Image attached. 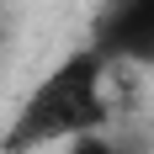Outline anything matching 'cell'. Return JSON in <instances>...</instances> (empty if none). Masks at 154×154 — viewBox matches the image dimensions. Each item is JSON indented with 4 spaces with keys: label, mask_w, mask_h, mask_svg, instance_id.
I'll list each match as a JSON object with an SVG mask.
<instances>
[{
    "label": "cell",
    "mask_w": 154,
    "mask_h": 154,
    "mask_svg": "<svg viewBox=\"0 0 154 154\" xmlns=\"http://www.w3.org/2000/svg\"><path fill=\"white\" fill-rule=\"evenodd\" d=\"M106 75L112 64L91 43L69 48L53 69H48L21 106L0 128V154H37V149H64V143L85 138V133H106L112 101H106Z\"/></svg>",
    "instance_id": "6da1fadb"
},
{
    "label": "cell",
    "mask_w": 154,
    "mask_h": 154,
    "mask_svg": "<svg viewBox=\"0 0 154 154\" xmlns=\"http://www.w3.org/2000/svg\"><path fill=\"white\" fill-rule=\"evenodd\" d=\"M91 48L106 64L154 69V0H112L91 32Z\"/></svg>",
    "instance_id": "7a4b0ae2"
},
{
    "label": "cell",
    "mask_w": 154,
    "mask_h": 154,
    "mask_svg": "<svg viewBox=\"0 0 154 154\" xmlns=\"http://www.w3.org/2000/svg\"><path fill=\"white\" fill-rule=\"evenodd\" d=\"M59 154H128L122 143L112 138V133H85V138H75V143H64Z\"/></svg>",
    "instance_id": "3957f363"
}]
</instances>
